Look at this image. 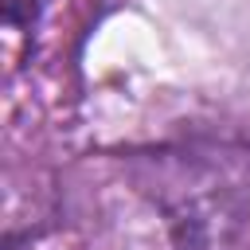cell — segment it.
Listing matches in <instances>:
<instances>
[]
</instances>
